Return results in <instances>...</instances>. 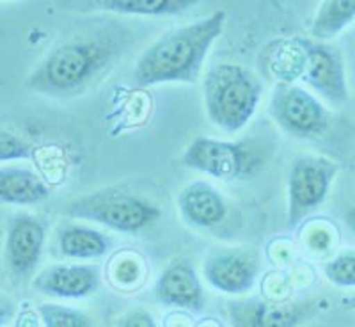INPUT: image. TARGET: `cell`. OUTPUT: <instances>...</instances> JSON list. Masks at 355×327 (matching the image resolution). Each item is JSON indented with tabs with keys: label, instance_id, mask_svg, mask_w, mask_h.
<instances>
[{
	"label": "cell",
	"instance_id": "cell-2",
	"mask_svg": "<svg viewBox=\"0 0 355 327\" xmlns=\"http://www.w3.org/2000/svg\"><path fill=\"white\" fill-rule=\"evenodd\" d=\"M107 41L77 40L57 44L27 77V87L46 97H69L94 81L112 61Z\"/></svg>",
	"mask_w": 355,
	"mask_h": 327
},
{
	"label": "cell",
	"instance_id": "cell-11",
	"mask_svg": "<svg viewBox=\"0 0 355 327\" xmlns=\"http://www.w3.org/2000/svg\"><path fill=\"white\" fill-rule=\"evenodd\" d=\"M316 310L313 301H283L247 299L233 303L230 308V319L233 327H299Z\"/></svg>",
	"mask_w": 355,
	"mask_h": 327
},
{
	"label": "cell",
	"instance_id": "cell-1",
	"mask_svg": "<svg viewBox=\"0 0 355 327\" xmlns=\"http://www.w3.org/2000/svg\"><path fill=\"white\" fill-rule=\"evenodd\" d=\"M226 11L162 34L139 56L132 72L133 84L153 87L162 84H196L206 57L226 27Z\"/></svg>",
	"mask_w": 355,
	"mask_h": 327
},
{
	"label": "cell",
	"instance_id": "cell-15",
	"mask_svg": "<svg viewBox=\"0 0 355 327\" xmlns=\"http://www.w3.org/2000/svg\"><path fill=\"white\" fill-rule=\"evenodd\" d=\"M49 196L46 182L31 167H0V205H37L46 201Z\"/></svg>",
	"mask_w": 355,
	"mask_h": 327
},
{
	"label": "cell",
	"instance_id": "cell-3",
	"mask_svg": "<svg viewBox=\"0 0 355 327\" xmlns=\"http://www.w3.org/2000/svg\"><path fill=\"white\" fill-rule=\"evenodd\" d=\"M261 97V78L236 62L211 66L202 81L206 116L222 132L239 133L245 128L258 110Z\"/></svg>",
	"mask_w": 355,
	"mask_h": 327
},
{
	"label": "cell",
	"instance_id": "cell-9",
	"mask_svg": "<svg viewBox=\"0 0 355 327\" xmlns=\"http://www.w3.org/2000/svg\"><path fill=\"white\" fill-rule=\"evenodd\" d=\"M258 274V258L240 247L211 249L202 263V276L220 294L242 295L252 290Z\"/></svg>",
	"mask_w": 355,
	"mask_h": 327
},
{
	"label": "cell",
	"instance_id": "cell-6",
	"mask_svg": "<svg viewBox=\"0 0 355 327\" xmlns=\"http://www.w3.org/2000/svg\"><path fill=\"white\" fill-rule=\"evenodd\" d=\"M268 114L283 132L300 139L320 135L331 119L325 106L315 94L295 84L275 85Z\"/></svg>",
	"mask_w": 355,
	"mask_h": 327
},
{
	"label": "cell",
	"instance_id": "cell-13",
	"mask_svg": "<svg viewBox=\"0 0 355 327\" xmlns=\"http://www.w3.org/2000/svg\"><path fill=\"white\" fill-rule=\"evenodd\" d=\"M155 295L166 306L192 313H201L206 306L205 288L189 260H178L162 272L155 285Z\"/></svg>",
	"mask_w": 355,
	"mask_h": 327
},
{
	"label": "cell",
	"instance_id": "cell-19",
	"mask_svg": "<svg viewBox=\"0 0 355 327\" xmlns=\"http://www.w3.org/2000/svg\"><path fill=\"white\" fill-rule=\"evenodd\" d=\"M354 18V0H323L313 18L309 34L318 41H331L343 33Z\"/></svg>",
	"mask_w": 355,
	"mask_h": 327
},
{
	"label": "cell",
	"instance_id": "cell-24",
	"mask_svg": "<svg viewBox=\"0 0 355 327\" xmlns=\"http://www.w3.org/2000/svg\"><path fill=\"white\" fill-rule=\"evenodd\" d=\"M17 315V303L8 294L0 292V327H6Z\"/></svg>",
	"mask_w": 355,
	"mask_h": 327
},
{
	"label": "cell",
	"instance_id": "cell-5",
	"mask_svg": "<svg viewBox=\"0 0 355 327\" xmlns=\"http://www.w3.org/2000/svg\"><path fill=\"white\" fill-rule=\"evenodd\" d=\"M339 167L325 157H300L291 164L286 183L288 228H297L327 199Z\"/></svg>",
	"mask_w": 355,
	"mask_h": 327
},
{
	"label": "cell",
	"instance_id": "cell-22",
	"mask_svg": "<svg viewBox=\"0 0 355 327\" xmlns=\"http://www.w3.org/2000/svg\"><path fill=\"white\" fill-rule=\"evenodd\" d=\"M34 148L18 133L0 128V164L2 162H18L33 158Z\"/></svg>",
	"mask_w": 355,
	"mask_h": 327
},
{
	"label": "cell",
	"instance_id": "cell-17",
	"mask_svg": "<svg viewBox=\"0 0 355 327\" xmlns=\"http://www.w3.org/2000/svg\"><path fill=\"white\" fill-rule=\"evenodd\" d=\"M309 41L304 40H281L266 50L268 57V75L279 84H291L295 78L302 75L304 56Z\"/></svg>",
	"mask_w": 355,
	"mask_h": 327
},
{
	"label": "cell",
	"instance_id": "cell-18",
	"mask_svg": "<svg viewBox=\"0 0 355 327\" xmlns=\"http://www.w3.org/2000/svg\"><path fill=\"white\" fill-rule=\"evenodd\" d=\"M198 0H100L96 2L101 11L133 17H174L190 11L198 6Z\"/></svg>",
	"mask_w": 355,
	"mask_h": 327
},
{
	"label": "cell",
	"instance_id": "cell-12",
	"mask_svg": "<svg viewBox=\"0 0 355 327\" xmlns=\"http://www.w3.org/2000/svg\"><path fill=\"white\" fill-rule=\"evenodd\" d=\"M100 283V267L89 263H55L33 278L34 290L55 299H84L93 295Z\"/></svg>",
	"mask_w": 355,
	"mask_h": 327
},
{
	"label": "cell",
	"instance_id": "cell-10",
	"mask_svg": "<svg viewBox=\"0 0 355 327\" xmlns=\"http://www.w3.org/2000/svg\"><path fill=\"white\" fill-rule=\"evenodd\" d=\"M300 78L332 106H345L350 98L343 57L325 43H307Z\"/></svg>",
	"mask_w": 355,
	"mask_h": 327
},
{
	"label": "cell",
	"instance_id": "cell-14",
	"mask_svg": "<svg viewBox=\"0 0 355 327\" xmlns=\"http://www.w3.org/2000/svg\"><path fill=\"white\" fill-rule=\"evenodd\" d=\"M178 210L187 224L206 230L224 222L227 215V203L211 183L198 180L180 190Z\"/></svg>",
	"mask_w": 355,
	"mask_h": 327
},
{
	"label": "cell",
	"instance_id": "cell-7",
	"mask_svg": "<svg viewBox=\"0 0 355 327\" xmlns=\"http://www.w3.org/2000/svg\"><path fill=\"white\" fill-rule=\"evenodd\" d=\"M182 164L218 180H236L250 167V151L240 142L214 137H196L185 148Z\"/></svg>",
	"mask_w": 355,
	"mask_h": 327
},
{
	"label": "cell",
	"instance_id": "cell-8",
	"mask_svg": "<svg viewBox=\"0 0 355 327\" xmlns=\"http://www.w3.org/2000/svg\"><path fill=\"white\" fill-rule=\"evenodd\" d=\"M46 221L33 214L9 217L6 228L4 260L17 279H31L43 256L46 242Z\"/></svg>",
	"mask_w": 355,
	"mask_h": 327
},
{
	"label": "cell",
	"instance_id": "cell-21",
	"mask_svg": "<svg viewBox=\"0 0 355 327\" xmlns=\"http://www.w3.org/2000/svg\"><path fill=\"white\" fill-rule=\"evenodd\" d=\"M323 274L334 287L354 288L355 285V253L354 249L341 251L323 267Z\"/></svg>",
	"mask_w": 355,
	"mask_h": 327
},
{
	"label": "cell",
	"instance_id": "cell-16",
	"mask_svg": "<svg viewBox=\"0 0 355 327\" xmlns=\"http://www.w3.org/2000/svg\"><path fill=\"white\" fill-rule=\"evenodd\" d=\"M110 246L112 242L105 233L84 224H66L57 233L59 253L71 260H100L109 253Z\"/></svg>",
	"mask_w": 355,
	"mask_h": 327
},
{
	"label": "cell",
	"instance_id": "cell-4",
	"mask_svg": "<svg viewBox=\"0 0 355 327\" xmlns=\"http://www.w3.org/2000/svg\"><path fill=\"white\" fill-rule=\"evenodd\" d=\"M62 214L96 222L119 233H141L162 217L157 203L121 189H100L78 196L66 203Z\"/></svg>",
	"mask_w": 355,
	"mask_h": 327
},
{
	"label": "cell",
	"instance_id": "cell-20",
	"mask_svg": "<svg viewBox=\"0 0 355 327\" xmlns=\"http://www.w3.org/2000/svg\"><path fill=\"white\" fill-rule=\"evenodd\" d=\"M37 315L43 327H96L94 319L87 311L62 304H40Z\"/></svg>",
	"mask_w": 355,
	"mask_h": 327
},
{
	"label": "cell",
	"instance_id": "cell-23",
	"mask_svg": "<svg viewBox=\"0 0 355 327\" xmlns=\"http://www.w3.org/2000/svg\"><path fill=\"white\" fill-rule=\"evenodd\" d=\"M117 327H158V324L150 311L137 308V310L128 311L125 317H121L117 322Z\"/></svg>",
	"mask_w": 355,
	"mask_h": 327
}]
</instances>
